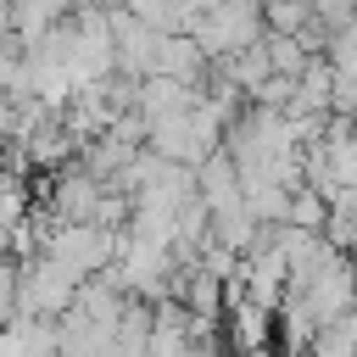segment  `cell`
<instances>
[{
	"label": "cell",
	"instance_id": "1",
	"mask_svg": "<svg viewBox=\"0 0 357 357\" xmlns=\"http://www.w3.org/2000/svg\"><path fill=\"white\" fill-rule=\"evenodd\" d=\"M262 33H268V22H262V0H218V6L190 28V39L201 45L206 61H229V56L251 50Z\"/></svg>",
	"mask_w": 357,
	"mask_h": 357
},
{
	"label": "cell",
	"instance_id": "2",
	"mask_svg": "<svg viewBox=\"0 0 357 357\" xmlns=\"http://www.w3.org/2000/svg\"><path fill=\"white\" fill-rule=\"evenodd\" d=\"M117 251H123V234H112V229H100V223H56V229L45 234V257L61 262L78 284L95 279V273H106V268L117 262Z\"/></svg>",
	"mask_w": 357,
	"mask_h": 357
},
{
	"label": "cell",
	"instance_id": "3",
	"mask_svg": "<svg viewBox=\"0 0 357 357\" xmlns=\"http://www.w3.org/2000/svg\"><path fill=\"white\" fill-rule=\"evenodd\" d=\"M106 184L84 167V162H67L50 173V190H45V212L56 223H95V206H100Z\"/></svg>",
	"mask_w": 357,
	"mask_h": 357
},
{
	"label": "cell",
	"instance_id": "4",
	"mask_svg": "<svg viewBox=\"0 0 357 357\" xmlns=\"http://www.w3.org/2000/svg\"><path fill=\"white\" fill-rule=\"evenodd\" d=\"M223 340H229V351H234V357H262V351H273V340H279L273 312H268V307H257V301H245V296H229Z\"/></svg>",
	"mask_w": 357,
	"mask_h": 357
},
{
	"label": "cell",
	"instance_id": "5",
	"mask_svg": "<svg viewBox=\"0 0 357 357\" xmlns=\"http://www.w3.org/2000/svg\"><path fill=\"white\" fill-rule=\"evenodd\" d=\"M156 78H173V84H184V89H206V73H212V61L201 56V45L190 39V33H162V45H156V67H151Z\"/></svg>",
	"mask_w": 357,
	"mask_h": 357
},
{
	"label": "cell",
	"instance_id": "6",
	"mask_svg": "<svg viewBox=\"0 0 357 357\" xmlns=\"http://www.w3.org/2000/svg\"><path fill=\"white\" fill-rule=\"evenodd\" d=\"M73 6L67 0H11V45L17 50H33L56 22H67Z\"/></svg>",
	"mask_w": 357,
	"mask_h": 357
},
{
	"label": "cell",
	"instance_id": "7",
	"mask_svg": "<svg viewBox=\"0 0 357 357\" xmlns=\"http://www.w3.org/2000/svg\"><path fill=\"white\" fill-rule=\"evenodd\" d=\"M240 167H234V156L229 151H218V156H206L201 167H195V195L206 201V212H223V206H234L240 201Z\"/></svg>",
	"mask_w": 357,
	"mask_h": 357
},
{
	"label": "cell",
	"instance_id": "8",
	"mask_svg": "<svg viewBox=\"0 0 357 357\" xmlns=\"http://www.w3.org/2000/svg\"><path fill=\"white\" fill-rule=\"evenodd\" d=\"M28 218H33V190H28V178L17 167H6L0 173V223L6 229H22Z\"/></svg>",
	"mask_w": 357,
	"mask_h": 357
},
{
	"label": "cell",
	"instance_id": "9",
	"mask_svg": "<svg viewBox=\"0 0 357 357\" xmlns=\"http://www.w3.org/2000/svg\"><path fill=\"white\" fill-rule=\"evenodd\" d=\"M262 45H268V67L279 73V78H301L307 73V45L301 39H290V33H262Z\"/></svg>",
	"mask_w": 357,
	"mask_h": 357
},
{
	"label": "cell",
	"instance_id": "10",
	"mask_svg": "<svg viewBox=\"0 0 357 357\" xmlns=\"http://www.w3.org/2000/svg\"><path fill=\"white\" fill-rule=\"evenodd\" d=\"M324 223H329V201L318 195V190H296L290 195V229H307V234H324Z\"/></svg>",
	"mask_w": 357,
	"mask_h": 357
},
{
	"label": "cell",
	"instance_id": "11",
	"mask_svg": "<svg viewBox=\"0 0 357 357\" xmlns=\"http://www.w3.org/2000/svg\"><path fill=\"white\" fill-rule=\"evenodd\" d=\"M17 318V268H6L0 262V329Z\"/></svg>",
	"mask_w": 357,
	"mask_h": 357
},
{
	"label": "cell",
	"instance_id": "12",
	"mask_svg": "<svg viewBox=\"0 0 357 357\" xmlns=\"http://www.w3.org/2000/svg\"><path fill=\"white\" fill-rule=\"evenodd\" d=\"M0 45H11V0H0Z\"/></svg>",
	"mask_w": 357,
	"mask_h": 357
},
{
	"label": "cell",
	"instance_id": "13",
	"mask_svg": "<svg viewBox=\"0 0 357 357\" xmlns=\"http://www.w3.org/2000/svg\"><path fill=\"white\" fill-rule=\"evenodd\" d=\"M6 257H11V229L0 223V262H6Z\"/></svg>",
	"mask_w": 357,
	"mask_h": 357
},
{
	"label": "cell",
	"instance_id": "14",
	"mask_svg": "<svg viewBox=\"0 0 357 357\" xmlns=\"http://www.w3.org/2000/svg\"><path fill=\"white\" fill-rule=\"evenodd\" d=\"M262 357H284V351H279V346H273V351H262Z\"/></svg>",
	"mask_w": 357,
	"mask_h": 357
},
{
	"label": "cell",
	"instance_id": "15",
	"mask_svg": "<svg viewBox=\"0 0 357 357\" xmlns=\"http://www.w3.org/2000/svg\"><path fill=\"white\" fill-rule=\"evenodd\" d=\"M67 6H84V0H67Z\"/></svg>",
	"mask_w": 357,
	"mask_h": 357
}]
</instances>
